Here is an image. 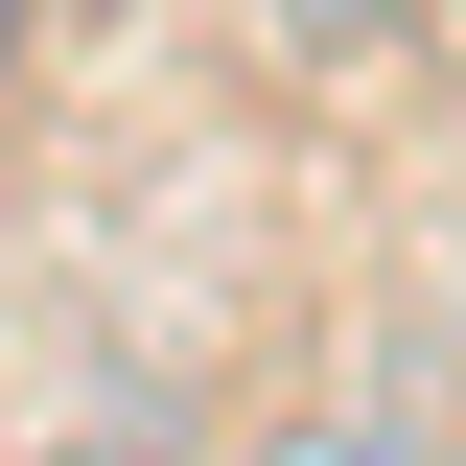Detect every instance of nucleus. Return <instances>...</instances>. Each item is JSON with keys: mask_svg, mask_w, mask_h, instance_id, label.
<instances>
[{"mask_svg": "<svg viewBox=\"0 0 466 466\" xmlns=\"http://www.w3.org/2000/svg\"><path fill=\"white\" fill-rule=\"evenodd\" d=\"M24 24H47V0H0V94H24Z\"/></svg>", "mask_w": 466, "mask_h": 466, "instance_id": "nucleus-3", "label": "nucleus"}, {"mask_svg": "<svg viewBox=\"0 0 466 466\" xmlns=\"http://www.w3.org/2000/svg\"><path fill=\"white\" fill-rule=\"evenodd\" d=\"M303 70H397V47H443V0H257Z\"/></svg>", "mask_w": 466, "mask_h": 466, "instance_id": "nucleus-2", "label": "nucleus"}, {"mask_svg": "<svg viewBox=\"0 0 466 466\" xmlns=\"http://www.w3.org/2000/svg\"><path fill=\"white\" fill-rule=\"evenodd\" d=\"M233 466H466V443H420L397 397H303V420H257Z\"/></svg>", "mask_w": 466, "mask_h": 466, "instance_id": "nucleus-1", "label": "nucleus"}]
</instances>
